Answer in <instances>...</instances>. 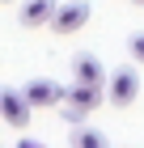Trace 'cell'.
I'll list each match as a JSON object with an SVG mask.
<instances>
[{
	"label": "cell",
	"instance_id": "cell-11",
	"mask_svg": "<svg viewBox=\"0 0 144 148\" xmlns=\"http://www.w3.org/2000/svg\"><path fill=\"white\" fill-rule=\"evenodd\" d=\"M4 4H13V0H4Z\"/></svg>",
	"mask_w": 144,
	"mask_h": 148
},
{
	"label": "cell",
	"instance_id": "cell-2",
	"mask_svg": "<svg viewBox=\"0 0 144 148\" xmlns=\"http://www.w3.org/2000/svg\"><path fill=\"white\" fill-rule=\"evenodd\" d=\"M25 97H30L34 110H51V106L68 102V89L59 85V80H51V76H34L30 85H25Z\"/></svg>",
	"mask_w": 144,
	"mask_h": 148
},
{
	"label": "cell",
	"instance_id": "cell-9",
	"mask_svg": "<svg viewBox=\"0 0 144 148\" xmlns=\"http://www.w3.org/2000/svg\"><path fill=\"white\" fill-rule=\"evenodd\" d=\"M127 51H132V59L144 68V34H132V42H127Z\"/></svg>",
	"mask_w": 144,
	"mask_h": 148
},
{
	"label": "cell",
	"instance_id": "cell-10",
	"mask_svg": "<svg viewBox=\"0 0 144 148\" xmlns=\"http://www.w3.org/2000/svg\"><path fill=\"white\" fill-rule=\"evenodd\" d=\"M132 4H144V0H132Z\"/></svg>",
	"mask_w": 144,
	"mask_h": 148
},
{
	"label": "cell",
	"instance_id": "cell-7",
	"mask_svg": "<svg viewBox=\"0 0 144 148\" xmlns=\"http://www.w3.org/2000/svg\"><path fill=\"white\" fill-rule=\"evenodd\" d=\"M102 97H106V85H85V80H72L68 85V106H81V110H98Z\"/></svg>",
	"mask_w": 144,
	"mask_h": 148
},
{
	"label": "cell",
	"instance_id": "cell-4",
	"mask_svg": "<svg viewBox=\"0 0 144 148\" xmlns=\"http://www.w3.org/2000/svg\"><path fill=\"white\" fill-rule=\"evenodd\" d=\"M0 106H4V123L17 127V131L30 123V114H34V106H30V97H25V89H4V93H0Z\"/></svg>",
	"mask_w": 144,
	"mask_h": 148
},
{
	"label": "cell",
	"instance_id": "cell-6",
	"mask_svg": "<svg viewBox=\"0 0 144 148\" xmlns=\"http://www.w3.org/2000/svg\"><path fill=\"white\" fill-rule=\"evenodd\" d=\"M55 0H25L21 13H17V21H21V30H38V25H51V17H55Z\"/></svg>",
	"mask_w": 144,
	"mask_h": 148
},
{
	"label": "cell",
	"instance_id": "cell-3",
	"mask_svg": "<svg viewBox=\"0 0 144 148\" xmlns=\"http://www.w3.org/2000/svg\"><path fill=\"white\" fill-rule=\"evenodd\" d=\"M85 21H89V4L85 0H72V4H59L55 9L51 30H55L59 38H68V34H76V30H85Z\"/></svg>",
	"mask_w": 144,
	"mask_h": 148
},
{
	"label": "cell",
	"instance_id": "cell-1",
	"mask_svg": "<svg viewBox=\"0 0 144 148\" xmlns=\"http://www.w3.org/2000/svg\"><path fill=\"white\" fill-rule=\"evenodd\" d=\"M136 97H140V76H136L132 68L110 72V80H106V102H110V106H119V110H127Z\"/></svg>",
	"mask_w": 144,
	"mask_h": 148
},
{
	"label": "cell",
	"instance_id": "cell-8",
	"mask_svg": "<svg viewBox=\"0 0 144 148\" xmlns=\"http://www.w3.org/2000/svg\"><path fill=\"white\" fill-rule=\"evenodd\" d=\"M68 144L72 148H106L110 140L102 136V131H93V127H85V123H76L72 131H68Z\"/></svg>",
	"mask_w": 144,
	"mask_h": 148
},
{
	"label": "cell",
	"instance_id": "cell-5",
	"mask_svg": "<svg viewBox=\"0 0 144 148\" xmlns=\"http://www.w3.org/2000/svg\"><path fill=\"white\" fill-rule=\"evenodd\" d=\"M72 80H85V85H106V68H102V59L93 51H76L72 55Z\"/></svg>",
	"mask_w": 144,
	"mask_h": 148
}]
</instances>
